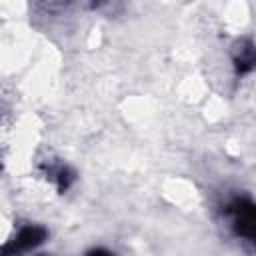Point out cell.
<instances>
[{
	"instance_id": "cell-3",
	"label": "cell",
	"mask_w": 256,
	"mask_h": 256,
	"mask_svg": "<svg viewBox=\"0 0 256 256\" xmlns=\"http://www.w3.org/2000/svg\"><path fill=\"white\" fill-rule=\"evenodd\" d=\"M232 62H234L236 74H240V76L256 70V44L250 40L236 42L234 50H232Z\"/></svg>"
},
{
	"instance_id": "cell-1",
	"label": "cell",
	"mask_w": 256,
	"mask_h": 256,
	"mask_svg": "<svg viewBox=\"0 0 256 256\" xmlns=\"http://www.w3.org/2000/svg\"><path fill=\"white\" fill-rule=\"evenodd\" d=\"M226 216L238 238L256 242V202L250 198H234L226 206Z\"/></svg>"
},
{
	"instance_id": "cell-4",
	"label": "cell",
	"mask_w": 256,
	"mask_h": 256,
	"mask_svg": "<svg viewBox=\"0 0 256 256\" xmlns=\"http://www.w3.org/2000/svg\"><path fill=\"white\" fill-rule=\"evenodd\" d=\"M46 174L56 182V186H58V190L60 192H64V190H68L70 188V184L74 182V172L66 166V164H56V166H48V170H46Z\"/></svg>"
},
{
	"instance_id": "cell-2",
	"label": "cell",
	"mask_w": 256,
	"mask_h": 256,
	"mask_svg": "<svg viewBox=\"0 0 256 256\" xmlns=\"http://www.w3.org/2000/svg\"><path fill=\"white\" fill-rule=\"evenodd\" d=\"M46 236H48L46 228H42V226H38V224H26V226H22V228L18 230L16 238H14L10 244H6V246L2 248V252H4V254H10V252L32 250V248H36L38 244H42V242L46 240Z\"/></svg>"
}]
</instances>
